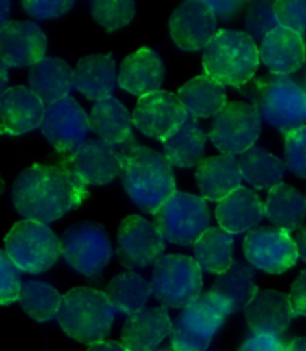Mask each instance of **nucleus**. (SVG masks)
<instances>
[{
  "instance_id": "18",
  "label": "nucleus",
  "mask_w": 306,
  "mask_h": 351,
  "mask_svg": "<svg viewBox=\"0 0 306 351\" xmlns=\"http://www.w3.org/2000/svg\"><path fill=\"white\" fill-rule=\"evenodd\" d=\"M45 53L47 36L35 23L11 21L0 32V62L8 68L35 66Z\"/></svg>"
},
{
  "instance_id": "26",
  "label": "nucleus",
  "mask_w": 306,
  "mask_h": 351,
  "mask_svg": "<svg viewBox=\"0 0 306 351\" xmlns=\"http://www.w3.org/2000/svg\"><path fill=\"white\" fill-rule=\"evenodd\" d=\"M242 173L235 156H211L202 160L196 171V182L205 199L221 202L241 187Z\"/></svg>"
},
{
  "instance_id": "42",
  "label": "nucleus",
  "mask_w": 306,
  "mask_h": 351,
  "mask_svg": "<svg viewBox=\"0 0 306 351\" xmlns=\"http://www.w3.org/2000/svg\"><path fill=\"white\" fill-rule=\"evenodd\" d=\"M21 6L35 19L48 20L68 14L75 6V2H23Z\"/></svg>"
},
{
  "instance_id": "7",
  "label": "nucleus",
  "mask_w": 306,
  "mask_h": 351,
  "mask_svg": "<svg viewBox=\"0 0 306 351\" xmlns=\"http://www.w3.org/2000/svg\"><path fill=\"white\" fill-rule=\"evenodd\" d=\"M154 219L164 241L183 247H194L211 224L205 199L184 191H175L154 214Z\"/></svg>"
},
{
  "instance_id": "29",
  "label": "nucleus",
  "mask_w": 306,
  "mask_h": 351,
  "mask_svg": "<svg viewBox=\"0 0 306 351\" xmlns=\"http://www.w3.org/2000/svg\"><path fill=\"white\" fill-rule=\"evenodd\" d=\"M264 214L275 228L290 235L302 228L306 219V197L290 184L281 182L269 190Z\"/></svg>"
},
{
  "instance_id": "40",
  "label": "nucleus",
  "mask_w": 306,
  "mask_h": 351,
  "mask_svg": "<svg viewBox=\"0 0 306 351\" xmlns=\"http://www.w3.org/2000/svg\"><path fill=\"white\" fill-rule=\"evenodd\" d=\"M20 272L8 253L0 250V305H10L18 300L23 284Z\"/></svg>"
},
{
  "instance_id": "4",
  "label": "nucleus",
  "mask_w": 306,
  "mask_h": 351,
  "mask_svg": "<svg viewBox=\"0 0 306 351\" xmlns=\"http://www.w3.org/2000/svg\"><path fill=\"white\" fill-rule=\"evenodd\" d=\"M114 308L105 293L92 287H75L62 299L57 322L66 335L82 344L106 341L114 324Z\"/></svg>"
},
{
  "instance_id": "28",
  "label": "nucleus",
  "mask_w": 306,
  "mask_h": 351,
  "mask_svg": "<svg viewBox=\"0 0 306 351\" xmlns=\"http://www.w3.org/2000/svg\"><path fill=\"white\" fill-rule=\"evenodd\" d=\"M29 86L44 105L69 97L73 88V71L63 58L45 57L29 71Z\"/></svg>"
},
{
  "instance_id": "1",
  "label": "nucleus",
  "mask_w": 306,
  "mask_h": 351,
  "mask_svg": "<svg viewBox=\"0 0 306 351\" xmlns=\"http://www.w3.org/2000/svg\"><path fill=\"white\" fill-rule=\"evenodd\" d=\"M88 191L66 168L33 165L24 169L12 186L16 213L26 220L48 224L77 210Z\"/></svg>"
},
{
  "instance_id": "52",
  "label": "nucleus",
  "mask_w": 306,
  "mask_h": 351,
  "mask_svg": "<svg viewBox=\"0 0 306 351\" xmlns=\"http://www.w3.org/2000/svg\"><path fill=\"white\" fill-rule=\"evenodd\" d=\"M303 90H305V100H306V86H305V88H303Z\"/></svg>"
},
{
  "instance_id": "21",
  "label": "nucleus",
  "mask_w": 306,
  "mask_h": 351,
  "mask_svg": "<svg viewBox=\"0 0 306 351\" xmlns=\"http://www.w3.org/2000/svg\"><path fill=\"white\" fill-rule=\"evenodd\" d=\"M259 291L255 271L251 265L235 261L226 272L214 281L209 295L226 315L245 311Z\"/></svg>"
},
{
  "instance_id": "44",
  "label": "nucleus",
  "mask_w": 306,
  "mask_h": 351,
  "mask_svg": "<svg viewBox=\"0 0 306 351\" xmlns=\"http://www.w3.org/2000/svg\"><path fill=\"white\" fill-rule=\"evenodd\" d=\"M288 298L294 314L306 317V269L293 282Z\"/></svg>"
},
{
  "instance_id": "25",
  "label": "nucleus",
  "mask_w": 306,
  "mask_h": 351,
  "mask_svg": "<svg viewBox=\"0 0 306 351\" xmlns=\"http://www.w3.org/2000/svg\"><path fill=\"white\" fill-rule=\"evenodd\" d=\"M117 82V66L111 54L82 57L73 69V87L94 102L112 97Z\"/></svg>"
},
{
  "instance_id": "3",
  "label": "nucleus",
  "mask_w": 306,
  "mask_h": 351,
  "mask_svg": "<svg viewBox=\"0 0 306 351\" xmlns=\"http://www.w3.org/2000/svg\"><path fill=\"white\" fill-rule=\"evenodd\" d=\"M206 77L220 86L241 87L250 82L260 64V51L246 32L220 30L202 57Z\"/></svg>"
},
{
  "instance_id": "20",
  "label": "nucleus",
  "mask_w": 306,
  "mask_h": 351,
  "mask_svg": "<svg viewBox=\"0 0 306 351\" xmlns=\"http://www.w3.org/2000/svg\"><path fill=\"white\" fill-rule=\"evenodd\" d=\"M45 105L27 87L15 86L0 96V132L23 135L40 128Z\"/></svg>"
},
{
  "instance_id": "35",
  "label": "nucleus",
  "mask_w": 306,
  "mask_h": 351,
  "mask_svg": "<svg viewBox=\"0 0 306 351\" xmlns=\"http://www.w3.org/2000/svg\"><path fill=\"white\" fill-rule=\"evenodd\" d=\"M239 168H241L242 180L250 182L253 187L274 189L283 182L285 175V163L279 160L277 156L269 153L262 147H251L239 156Z\"/></svg>"
},
{
  "instance_id": "8",
  "label": "nucleus",
  "mask_w": 306,
  "mask_h": 351,
  "mask_svg": "<svg viewBox=\"0 0 306 351\" xmlns=\"http://www.w3.org/2000/svg\"><path fill=\"white\" fill-rule=\"evenodd\" d=\"M6 253L20 271L40 274L62 256V241L47 224L23 220L5 238Z\"/></svg>"
},
{
  "instance_id": "2",
  "label": "nucleus",
  "mask_w": 306,
  "mask_h": 351,
  "mask_svg": "<svg viewBox=\"0 0 306 351\" xmlns=\"http://www.w3.org/2000/svg\"><path fill=\"white\" fill-rule=\"evenodd\" d=\"M121 181L127 196L139 210L155 214L175 193V175L164 154L142 145L121 153Z\"/></svg>"
},
{
  "instance_id": "34",
  "label": "nucleus",
  "mask_w": 306,
  "mask_h": 351,
  "mask_svg": "<svg viewBox=\"0 0 306 351\" xmlns=\"http://www.w3.org/2000/svg\"><path fill=\"white\" fill-rule=\"evenodd\" d=\"M235 239L221 228H209L194 244V261L201 269L220 275L233 263Z\"/></svg>"
},
{
  "instance_id": "50",
  "label": "nucleus",
  "mask_w": 306,
  "mask_h": 351,
  "mask_svg": "<svg viewBox=\"0 0 306 351\" xmlns=\"http://www.w3.org/2000/svg\"><path fill=\"white\" fill-rule=\"evenodd\" d=\"M8 86V66L0 62V96H2Z\"/></svg>"
},
{
  "instance_id": "6",
  "label": "nucleus",
  "mask_w": 306,
  "mask_h": 351,
  "mask_svg": "<svg viewBox=\"0 0 306 351\" xmlns=\"http://www.w3.org/2000/svg\"><path fill=\"white\" fill-rule=\"evenodd\" d=\"M150 284L164 308H186L202 295V269L193 257L166 254L154 265Z\"/></svg>"
},
{
  "instance_id": "22",
  "label": "nucleus",
  "mask_w": 306,
  "mask_h": 351,
  "mask_svg": "<svg viewBox=\"0 0 306 351\" xmlns=\"http://www.w3.org/2000/svg\"><path fill=\"white\" fill-rule=\"evenodd\" d=\"M260 60L274 73L288 77L306 63V39L301 33L277 27L262 40Z\"/></svg>"
},
{
  "instance_id": "31",
  "label": "nucleus",
  "mask_w": 306,
  "mask_h": 351,
  "mask_svg": "<svg viewBox=\"0 0 306 351\" xmlns=\"http://www.w3.org/2000/svg\"><path fill=\"white\" fill-rule=\"evenodd\" d=\"M131 121L129 111L118 99L99 100L90 112V129L107 144H123L131 136Z\"/></svg>"
},
{
  "instance_id": "51",
  "label": "nucleus",
  "mask_w": 306,
  "mask_h": 351,
  "mask_svg": "<svg viewBox=\"0 0 306 351\" xmlns=\"http://www.w3.org/2000/svg\"><path fill=\"white\" fill-rule=\"evenodd\" d=\"M155 351H173V350H168V348H162V350H155Z\"/></svg>"
},
{
  "instance_id": "9",
  "label": "nucleus",
  "mask_w": 306,
  "mask_h": 351,
  "mask_svg": "<svg viewBox=\"0 0 306 351\" xmlns=\"http://www.w3.org/2000/svg\"><path fill=\"white\" fill-rule=\"evenodd\" d=\"M60 241L64 262L88 278L99 277L112 257L111 238L99 223L73 224L63 233Z\"/></svg>"
},
{
  "instance_id": "27",
  "label": "nucleus",
  "mask_w": 306,
  "mask_h": 351,
  "mask_svg": "<svg viewBox=\"0 0 306 351\" xmlns=\"http://www.w3.org/2000/svg\"><path fill=\"white\" fill-rule=\"evenodd\" d=\"M215 217L221 229L231 233H244L257 228L264 214V204L253 190L239 187L233 193L218 202Z\"/></svg>"
},
{
  "instance_id": "38",
  "label": "nucleus",
  "mask_w": 306,
  "mask_h": 351,
  "mask_svg": "<svg viewBox=\"0 0 306 351\" xmlns=\"http://www.w3.org/2000/svg\"><path fill=\"white\" fill-rule=\"evenodd\" d=\"M245 26L246 33L253 39L263 40L272 30L278 26L274 2H266V0H257V2H250L245 14Z\"/></svg>"
},
{
  "instance_id": "15",
  "label": "nucleus",
  "mask_w": 306,
  "mask_h": 351,
  "mask_svg": "<svg viewBox=\"0 0 306 351\" xmlns=\"http://www.w3.org/2000/svg\"><path fill=\"white\" fill-rule=\"evenodd\" d=\"M88 130L90 117L73 97L45 108L40 132L57 152L72 153L86 141Z\"/></svg>"
},
{
  "instance_id": "32",
  "label": "nucleus",
  "mask_w": 306,
  "mask_h": 351,
  "mask_svg": "<svg viewBox=\"0 0 306 351\" xmlns=\"http://www.w3.org/2000/svg\"><path fill=\"white\" fill-rule=\"evenodd\" d=\"M106 298L120 314L131 315L144 309L153 296L151 284L136 272H123L115 275L106 287Z\"/></svg>"
},
{
  "instance_id": "19",
  "label": "nucleus",
  "mask_w": 306,
  "mask_h": 351,
  "mask_svg": "<svg viewBox=\"0 0 306 351\" xmlns=\"http://www.w3.org/2000/svg\"><path fill=\"white\" fill-rule=\"evenodd\" d=\"M245 320L253 335L281 337L294 317L290 298L277 290H260L245 308Z\"/></svg>"
},
{
  "instance_id": "30",
  "label": "nucleus",
  "mask_w": 306,
  "mask_h": 351,
  "mask_svg": "<svg viewBox=\"0 0 306 351\" xmlns=\"http://www.w3.org/2000/svg\"><path fill=\"white\" fill-rule=\"evenodd\" d=\"M178 97L193 119H209L227 104L226 90L206 75L196 77L179 88Z\"/></svg>"
},
{
  "instance_id": "37",
  "label": "nucleus",
  "mask_w": 306,
  "mask_h": 351,
  "mask_svg": "<svg viewBox=\"0 0 306 351\" xmlns=\"http://www.w3.org/2000/svg\"><path fill=\"white\" fill-rule=\"evenodd\" d=\"M93 19L106 32L126 27L136 12L135 2H90Z\"/></svg>"
},
{
  "instance_id": "41",
  "label": "nucleus",
  "mask_w": 306,
  "mask_h": 351,
  "mask_svg": "<svg viewBox=\"0 0 306 351\" xmlns=\"http://www.w3.org/2000/svg\"><path fill=\"white\" fill-rule=\"evenodd\" d=\"M274 11L279 27L293 30L301 35L306 32V2L279 0L274 2Z\"/></svg>"
},
{
  "instance_id": "24",
  "label": "nucleus",
  "mask_w": 306,
  "mask_h": 351,
  "mask_svg": "<svg viewBox=\"0 0 306 351\" xmlns=\"http://www.w3.org/2000/svg\"><path fill=\"white\" fill-rule=\"evenodd\" d=\"M163 80L162 57L150 48H140L124 58L118 73V86L140 97L160 91Z\"/></svg>"
},
{
  "instance_id": "47",
  "label": "nucleus",
  "mask_w": 306,
  "mask_h": 351,
  "mask_svg": "<svg viewBox=\"0 0 306 351\" xmlns=\"http://www.w3.org/2000/svg\"><path fill=\"white\" fill-rule=\"evenodd\" d=\"M296 247H297V253H299V257L306 263V226L297 230L296 235Z\"/></svg>"
},
{
  "instance_id": "17",
  "label": "nucleus",
  "mask_w": 306,
  "mask_h": 351,
  "mask_svg": "<svg viewBox=\"0 0 306 351\" xmlns=\"http://www.w3.org/2000/svg\"><path fill=\"white\" fill-rule=\"evenodd\" d=\"M173 43L186 51H199L217 35V16L211 6L201 0L181 3L170 16Z\"/></svg>"
},
{
  "instance_id": "11",
  "label": "nucleus",
  "mask_w": 306,
  "mask_h": 351,
  "mask_svg": "<svg viewBox=\"0 0 306 351\" xmlns=\"http://www.w3.org/2000/svg\"><path fill=\"white\" fill-rule=\"evenodd\" d=\"M262 132V119L251 104L227 102L214 117L209 139L222 154L241 156L254 147Z\"/></svg>"
},
{
  "instance_id": "16",
  "label": "nucleus",
  "mask_w": 306,
  "mask_h": 351,
  "mask_svg": "<svg viewBox=\"0 0 306 351\" xmlns=\"http://www.w3.org/2000/svg\"><path fill=\"white\" fill-rule=\"evenodd\" d=\"M63 168L84 186H106L121 173V153L101 139H88L73 149Z\"/></svg>"
},
{
  "instance_id": "33",
  "label": "nucleus",
  "mask_w": 306,
  "mask_h": 351,
  "mask_svg": "<svg viewBox=\"0 0 306 351\" xmlns=\"http://www.w3.org/2000/svg\"><path fill=\"white\" fill-rule=\"evenodd\" d=\"M206 135L196 120H187L175 135L163 142L164 156L175 168L188 169L199 166L205 156Z\"/></svg>"
},
{
  "instance_id": "36",
  "label": "nucleus",
  "mask_w": 306,
  "mask_h": 351,
  "mask_svg": "<svg viewBox=\"0 0 306 351\" xmlns=\"http://www.w3.org/2000/svg\"><path fill=\"white\" fill-rule=\"evenodd\" d=\"M63 296L51 284L44 281H24L18 302L29 317L36 322H49L57 317Z\"/></svg>"
},
{
  "instance_id": "46",
  "label": "nucleus",
  "mask_w": 306,
  "mask_h": 351,
  "mask_svg": "<svg viewBox=\"0 0 306 351\" xmlns=\"http://www.w3.org/2000/svg\"><path fill=\"white\" fill-rule=\"evenodd\" d=\"M87 351H127L124 348L123 344H118L115 341H103L99 342V344H93L90 346Z\"/></svg>"
},
{
  "instance_id": "49",
  "label": "nucleus",
  "mask_w": 306,
  "mask_h": 351,
  "mask_svg": "<svg viewBox=\"0 0 306 351\" xmlns=\"http://www.w3.org/2000/svg\"><path fill=\"white\" fill-rule=\"evenodd\" d=\"M287 351H306V338H294L288 342Z\"/></svg>"
},
{
  "instance_id": "5",
  "label": "nucleus",
  "mask_w": 306,
  "mask_h": 351,
  "mask_svg": "<svg viewBox=\"0 0 306 351\" xmlns=\"http://www.w3.org/2000/svg\"><path fill=\"white\" fill-rule=\"evenodd\" d=\"M253 102L260 119L284 132L305 128L306 100L305 90L292 77L268 75L254 82Z\"/></svg>"
},
{
  "instance_id": "39",
  "label": "nucleus",
  "mask_w": 306,
  "mask_h": 351,
  "mask_svg": "<svg viewBox=\"0 0 306 351\" xmlns=\"http://www.w3.org/2000/svg\"><path fill=\"white\" fill-rule=\"evenodd\" d=\"M285 168L296 177L306 180V126L285 135Z\"/></svg>"
},
{
  "instance_id": "45",
  "label": "nucleus",
  "mask_w": 306,
  "mask_h": 351,
  "mask_svg": "<svg viewBox=\"0 0 306 351\" xmlns=\"http://www.w3.org/2000/svg\"><path fill=\"white\" fill-rule=\"evenodd\" d=\"M209 6L211 10L214 11L215 16H220L222 20H229L241 8L245 5L244 2H206Z\"/></svg>"
},
{
  "instance_id": "43",
  "label": "nucleus",
  "mask_w": 306,
  "mask_h": 351,
  "mask_svg": "<svg viewBox=\"0 0 306 351\" xmlns=\"http://www.w3.org/2000/svg\"><path fill=\"white\" fill-rule=\"evenodd\" d=\"M238 351H287V344L279 337L253 335Z\"/></svg>"
},
{
  "instance_id": "48",
  "label": "nucleus",
  "mask_w": 306,
  "mask_h": 351,
  "mask_svg": "<svg viewBox=\"0 0 306 351\" xmlns=\"http://www.w3.org/2000/svg\"><path fill=\"white\" fill-rule=\"evenodd\" d=\"M11 8H12L11 2H0V32L6 27L8 20H10V15H11Z\"/></svg>"
},
{
  "instance_id": "12",
  "label": "nucleus",
  "mask_w": 306,
  "mask_h": 351,
  "mask_svg": "<svg viewBox=\"0 0 306 351\" xmlns=\"http://www.w3.org/2000/svg\"><path fill=\"white\" fill-rule=\"evenodd\" d=\"M244 254L248 265L268 274H283L292 269L299 257L294 239L272 226L250 230L244 239Z\"/></svg>"
},
{
  "instance_id": "23",
  "label": "nucleus",
  "mask_w": 306,
  "mask_h": 351,
  "mask_svg": "<svg viewBox=\"0 0 306 351\" xmlns=\"http://www.w3.org/2000/svg\"><path fill=\"white\" fill-rule=\"evenodd\" d=\"M172 322L164 306H150L131 314L124 322L121 339L127 351H155L170 335Z\"/></svg>"
},
{
  "instance_id": "14",
  "label": "nucleus",
  "mask_w": 306,
  "mask_h": 351,
  "mask_svg": "<svg viewBox=\"0 0 306 351\" xmlns=\"http://www.w3.org/2000/svg\"><path fill=\"white\" fill-rule=\"evenodd\" d=\"M188 114L178 95L155 91L139 99L131 121L139 132L155 141H168L184 126Z\"/></svg>"
},
{
  "instance_id": "13",
  "label": "nucleus",
  "mask_w": 306,
  "mask_h": 351,
  "mask_svg": "<svg viewBox=\"0 0 306 351\" xmlns=\"http://www.w3.org/2000/svg\"><path fill=\"white\" fill-rule=\"evenodd\" d=\"M166 247L157 226L140 215L124 219L118 228L117 254L123 266L142 269L160 261Z\"/></svg>"
},
{
  "instance_id": "10",
  "label": "nucleus",
  "mask_w": 306,
  "mask_h": 351,
  "mask_svg": "<svg viewBox=\"0 0 306 351\" xmlns=\"http://www.w3.org/2000/svg\"><path fill=\"white\" fill-rule=\"evenodd\" d=\"M226 314L209 293H202L172 322L170 344L173 351H206L221 329Z\"/></svg>"
}]
</instances>
